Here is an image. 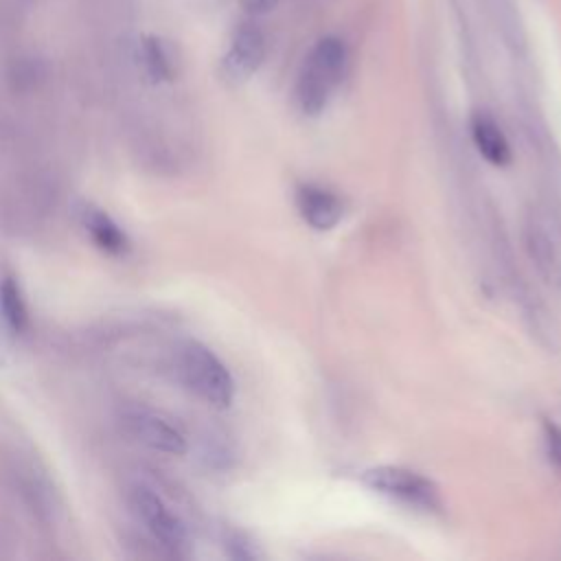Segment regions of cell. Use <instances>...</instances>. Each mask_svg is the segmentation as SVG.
Masks as SVG:
<instances>
[{"label":"cell","mask_w":561,"mask_h":561,"mask_svg":"<svg viewBox=\"0 0 561 561\" xmlns=\"http://www.w3.org/2000/svg\"><path fill=\"white\" fill-rule=\"evenodd\" d=\"M226 550L232 559H243V561H250V559H261L263 554L256 550V543L239 533V530H232L226 535Z\"/></svg>","instance_id":"4fadbf2b"},{"label":"cell","mask_w":561,"mask_h":561,"mask_svg":"<svg viewBox=\"0 0 561 561\" xmlns=\"http://www.w3.org/2000/svg\"><path fill=\"white\" fill-rule=\"evenodd\" d=\"M362 482L370 491L414 511L436 513L443 508L438 486L423 473L408 467H394V465L370 467L362 473Z\"/></svg>","instance_id":"3957f363"},{"label":"cell","mask_w":561,"mask_h":561,"mask_svg":"<svg viewBox=\"0 0 561 561\" xmlns=\"http://www.w3.org/2000/svg\"><path fill=\"white\" fill-rule=\"evenodd\" d=\"M265 53H267L265 35L256 24L245 22L237 26L219 64V72L224 81H228L230 85L245 83L261 68Z\"/></svg>","instance_id":"277c9868"},{"label":"cell","mask_w":561,"mask_h":561,"mask_svg":"<svg viewBox=\"0 0 561 561\" xmlns=\"http://www.w3.org/2000/svg\"><path fill=\"white\" fill-rule=\"evenodd\" d=\"M524 250L537 274L552 287H561V254L550 232L537 217H528L522 230Z\"/></svg>","instance_id":"ba28073f"},{"label":"cell","mask_w":561,"mask_h":561,"mask_svg":"<svg viewBox=\"0 0 561 561\" xmlns=\"http://www.w3.org/2000/svg\"><path fill=\"white\" fill-rule=\"evenodd\" d=\"M276 4H278V0H241V7H243L250 15L270 13Z\"/></svg>","instance_id":"9a60e30c"},{"label":"cell","mask_w":561,"mask_h":561,"mask_svg":"<svg viewBox=\"0 0 561 561\" xmlns=\"http://www.w3.org/2000/svg\"><path fill=\"white\" fill-rule=\"evenodd\" d=\"M131 506L138 519L147 526V530L169 550L178 552L186 548V528L184 524L169 511L158 493L147 486H136L131 491Z\"/></svg>","instance_id":"8992f818"},{"label":"cell","mask_w":561,"mask_h":561,"mask_svg":"<svg viewBox=\"0 0 561 561\" xmlns=\"http://www.w3.org/2000/svg\"><path fill=\"white\" fill-rule=\"evenodd\" d=\"M543 443L548 458L561 469V425L552 421H543Z\"/></svg>","instance_id":"5bb4252c"},{"label":"cell","mask_w":561,"mask_h":561,"mask_svg":"<svg viewBox=\"0 0 561 561\" xmlns=\"http://www.w3.org/2000/svg\"><path fill=\"white\" fill-rule=\"evenodd\" d=\"M469 134L478 153L493 167H506L513 158L511 145L500 125L484 112H473L469 118Z\"/></svg>","instance_id":"9c48e42d"},{"label":"cell","mask_w":561,"mask_h":561,"mask_svg":"<svg viewBox=\"0 0 561 561\" xmlns=\"http://www.w3.org/2000/svg\"><path fill=\"white\" fill-rule=\"evenodd\" d=\"M138 50H140L142 68L153 83H164L173 79V61H171L169 48L158 35H145L140 39Z\"/></svg>","instance_id":"8fae6325"},{"label":"cell","mask_w":561,"mask_h":561,"mask_svg":"<svg viewBox=\"0 0 561 561\" xmlns=\"http://www.w3.org/2000/svg\"><path fill=\"white\" fill-rule=\"evenodd\" d=\"M296 208L302 221L320 232L335 228L344 217V202L333 191L318 184L298 186Z\"/></svg>","instance_id":"52a82bcc"},{"label":"cell","mask_w":561,"mask_h":561,"mask_svg":"<svg viewBox=\"0 0 561 561\" xmlns=\"http://www.w3.org/2000/svg\"><path fill=\"white\" fill-rule=\"evenodd\" d=\"M346 61V44L335 35H324L311 46L300 66L294 90L296 105L305 116H320L329 107L344 79Z\"/></svg>","instance_id":"6da1fadb"},{"label":"cell","mask_w":561,"mask_h":561,"mask_svg":"<svg viewBox=\"0 0 561 561\" xmlns=\"http://www.w3.org/2000/svg\"><path fill=\"white\" fill-rule=\"evenodd\" d=\"M178 370L184 383L215 408H228L234 399V379L228 366L204 344L188 342L180 351Z\"/></svg>","instance_id":"7a4b0ae2"},{"label":"cell","mask_w":561,"mask_h":561,"mask_svg":"<svg viewBox=\"0 0 561 561\" xmlns=\"http://www.w3.org/2000/svg\"><path fill=\"white\" fill-rule=\"evenodd\" d=\"M123 419L129 434L142 445H147L149 449L171 454V456H180L186 451V438L182 430L160 412L142 405H134L125 410Z\"/></svg>","instance_id":"5b68a950"},{"label":"cell","mask_w":561,"mask_h":561,"mask_svg":"<svg viewBox=\"0 0 561 561\" xmlns=\"http://www.w3.org/2000/svg\"><path fill=\"white\" fill-rule=\"evenodd\" d=\"M79 221L85 228V232L90 234V239L105 252L110 254H123L129 248L127 234L123 232V228L101 208L92 206V204H81L77 208Z\"/></svg>","instance_id":"30bf717a"},{"label":"cell","mask_w":561,"mask_h":561,"mask_svg":"<svg viewBox=\"0 0 561 561\" xmlns=\"http://www.w3.org/2000/svg\"><path fill=\"white\" fill-rule=\"evenodd\" d=\"M0 316L13 333H20L26 329V322H28L26 302L20 285L11 276H4L0 280Z\"/></svg>","instance_id":"7c38bea8"}]
</instances>
